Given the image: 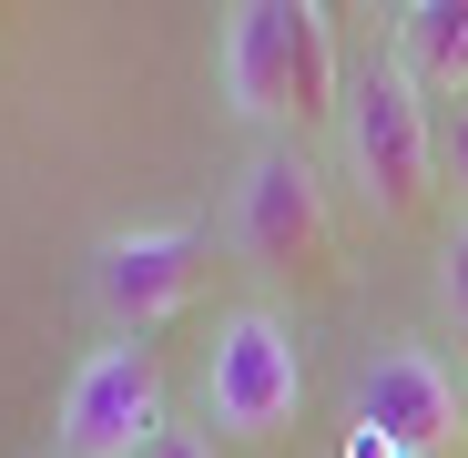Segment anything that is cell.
<instances>
[{
	"mask_svg": "<svg viewBox=\"0 0 468 458\" xmlns=\"http://www.w3.org/2000/svg\"><path fill=\"white\" fill-rule=\"evenodd\" d=\"M224 235L265 275H326L336 265V204H326V174L305 164V143H255L245 153V174L224 194Z\"/></svg>",
	"mask_w": 468,
	"mask_h": 458,
	"instance_id": "3",
	"label": "cell"
},
{
	"mask_svg": "<svg viewBox=\"0 0 468 458\" xmlns=\"http://www.w3.org/2000/svg\"><path fill=\"white\" fill-rule=\"evenodd\" d=\"M356 428L398 438L408 458H438V448L458 438V377L438 367V346H418V336L377 346V357L356 367Z\"/></svg>",
	"mask_w": 468,
	"mask_h": 458,
	"instance_id": "7",
	"label": "cell"
},
{
	"mask_svg": "<svg viewBox=\"0 0 468 458\" xmlns=\"http://www.w3.org/2000/svg\"><path fill=\"white\" fill-rule=\"evenodd\" d=\"M204 285V224H122L92 245V305L112 336H153Z\"/></svg>",
	"mask_w": 468,
	"mask_h": 458,
	"instance_id": "6",
	"label": "cell"
},
{
	"mask_svg": "<svg viewBox=\"0 0 468 458\" xmlns=\"http://www.w3.org/2000/svg\"><path fill=\"white\" fill-rule=\"evenodd\" d=\"M438 174L468 194V102H448V112H438Z\"/></svg>",
	"mask_w": 468,
	"mask_h": 458,
	"instance_id": "10",
	"label": "cell"
},
{
	"mask_svg": "<svg viewBox=\"0 0 468 458\" xmlns=\"http://www.w3.org/2000/svg\"><path fill=\"white\" fill-rule=\"evenodd\" d=\"M438 316L468 336V214H458L448 235H438Z\"/></svg>",
	"mask_w": 468,
	"mask_h": 458,
	"instance_id": "9",
	"label": "cell"
},
{
	"mask_svg": "<svg viewBox=\"0 0 468 458\" xmlns=\"http://www.w3.org/2000/svg\"><path fill=\"white\" fill-rule=\"evenodd\" d=\"M336 164L356 184V204L377 224H408L438 184V102L418 92L408 61H367L346 82V112H336Z\"/></svg>",
	"mask_w": 468,
	"mask_h": 458,
	"instance_id": "2",
	"label": "cell"
},
{
	"mask_svg": "<svg viewBox=\"0 0 468 458\" xmlns=\"http://www.w3.org/2000/svg\"><path fill=\"white\" fill-rule=\"evenodd\" d=\"M164 428H174L164 418V367H153L143 336L92 346L82 367H71V388H61V418H51L61 458H143Z\"/></svg>",
	"mask_w": 468,
	"mask_h": 458,
	"instance_id": "5",
	"label": "cell"
},
{
	"mask_svg": "<svg viewBox=\"0 0 468 458\" xmlns=\"http://www.w3.org/2000/svg\"><path fill=\"white\" fill-rule=\"evenodd\" d=\"M346 458H408V448H398V438H377V428H356V418H346Z\"/></svg>",
	"mask_w": 468,
	"mask_h": 458,
	"instance_id": "12",
	"label": "cell"
},
{
	"mask_svg": "<svg viewBox=\"0 0 468 458\" xmlns=\"http://www.w3.org/2000/svg\"><path fill=\"white\" fill-rule=\"evenodd\" d=\"M143 458H224V448H214V428H164Z\"/></svg>",
	"mask_w": 468,
	"mask_h": 458,
	"instance_id": "11",
	"label": "cell"
},
{
	"mask_svg": "<svg viewBox=\"0 0 468 458\" xmlns=\"http://www.w3.org/2000/svg\"><path fill=\"white\" fill-rule=\"evenodd\" d=\"M305 408V346L275 305H234L204 346V428L214 438H275Z\"/></svg>",
	"mask_w": 468,
	"mask_h": 458,
	"instance_id": "4",
	"label": "cell"
},
{
	"mask_svg": "<svg viewBox=\"0 0 468 458\" xmlns=\"http://www.w3.org/2000/svg\"><path fill=\"white\" fill-rule=\"evenodd\" d=\"M214 82H224V112L245 133L305 143L326 112H346L336 11H316V0H234L214 31Z\"/></svg>",
	"mask_w": 468,
	"mask_h": 458,
	"instance_id": "1",
	"label": "cell"
},
{
	"mask_svg": "<svg viewBox=\"0 0 468 458\" xmlns=\"http://www.w3.org/2000/svg\"><path fill=\"white\" fill-rule=\"evenodd\" d=\"M387 61H408L418 92L468 102V0H408V11H387Z\"/></svg>",
	"mask_w": 468,
	"mask_h": 458,
	"instance_id": "8",
	"label": "cell"
}]
</instances>
